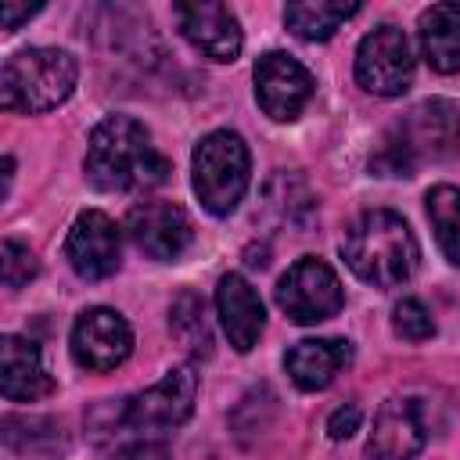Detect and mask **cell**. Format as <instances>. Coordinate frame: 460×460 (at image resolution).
<instances>
[{
    "label": "cell",
    "mask_w": 460,
    "mask_h": 460,
    "mask_svg": "<svg viewBox=\"0 0 460 460\" xmlns=\"http://www.w3.org/2000/svg\"><path fill=\"white\" fill-rule=\"evenodd\" d=\"M352 359V345L341 338H305L288 349L284 367L291 381L305 392H320L334 381V374Z\"/></svg>",
    "instance_id": "e0dca14e"
},
{
    "label": "cell",
    "mask_w": 460,
    "mask_h": 460,
    "mask_svg": "<svg viewBox=\"0 0 460 460\" xmlns=\"http://www.w3.org/2000/svg\"><path fill=\"white\" fill-rule=\"evenodd\" d=\"M216 309H219V320H223L230 345L237 352H252L259 334H262V323H266V313H262L255 288L241 273H223L219 288H216Z\"/></svg>",
    "instance_id": "9a60e30c"
},
{
    "label": "cell",
    "mask_w": 460,
    "mask_h": 460,
    "mask_svg": "<svg viewBox=\"0 0 460 460\" xmlns=\"http://www.w3.org/2000/svg\"><path fill=\"white\" fill-rule=\"evenodd\" d=\"M111 460H172L169 456V449L162 446V442H151V438H140V442H133V446H126V449H119Z\"/></svg>",
    "instance_id": "cb8c5ba5"
},
{
    "label": "cell",
    "mask_w": 460,
    "mask_h": 460,
    "mask_svg": "<svg viewBox=\"0 0 460 460\" xmlns=\"http://www.w3.org/2000/svg\"><path fill=\"white\" fill-rule=\"evenodd\" d=\"M126 234L147 259L172 262L183 255L194 230L187 212L176 201H140L126 216Z\"/></svg>",
    "instance_id": "7c38bea8"
},
{
    "label": "cell",
    "mask_w": 460,
    "mask_h": 460,
    "mask_svg": "<svg viewBox=\"0 0 460 460\" xmlns=\"http://www.w3.org/2000/svg\"><path fill=\"white\" fill-rule=\"evenodd\" d=\"M392 327H395V334L406 338V341H424V338L435 334L431 313H428L424 302H417V298L395 302V309H392Z\"/></svg>",
    "instance_id": "603a6c76"
},
{
    "label": "cell",
    "mask_w": 460,
    "mask_h": 460,
    "mask_svg": "<svg viewBox=\"0 0 460 460\" xmlns=\"http://www.w3.org/2000/svg\"><path fill=\"white\" fill-rule=\"evenodd\" d=\"M83 169L86 180L108 194L151 190L169 176V162L155 151L151 133L129 115H108L93 126Z\"/></svg>",
    "instance_id": "6da1fadb"
},
{
    "label": "cell",
    "mask_w": 460,
    "mask_h": 460,
    "mask_svg": "<svg viewBox=\"0 0 460 460\" xmlns=\"http://www.w3.org/2000/svg\"><path fill=\"white\" fill-rule=\"evenodd\" d=\"M65 259L83 280L111 277L122 262V234H119L115 219H108L97 208L79 212L65 237Z\"/></svg>",
    "instance_id": "9c48e42d"
},
{
    "label": "cell",
    "mask_w": 460,
    "mask_h": 460,
    "mask_svg": "<svg viewBox=\"0 0 460 460\" xmlns=\"http://www.w3.org/2000/svg\"><path fill=\"white\" fill-rule=\"evenodd\" d=\"M413 79V50L402 29L377 25L356 47V83L377 97H399Z\"/></svg>",
    "instance_id": "ba28073f"
},
{
    "label": "cell",
    "mask_w": 460,
    "mask_h": 460,
    "mask_svg": "<svg viewBox=\"0 0 460 460\" xmlns=\"http://www.w3.org/2000/svg\"><path fill=\"white\" fill-rule=\"evenodd\" d=\"M359 11V4H341V0H298L284 7V22L298 40H331L352 14Z\"/></svg>",
    "instance_id": "d6986e66"
},
{
    "label": "cell",
    "mask_w": 460,
    "mask_h": 460,
    "mask_svg": "<svg viewBox=\"0 0 460 460\" xmlns=\"http://www.w3.org/2000/svg\"><path fill=\"white\" fill-rule=\"evenodd\" d=\"M341 259L349 262V270L359 280H367L374 288H395L413 277L420 248L402 216H395L388 208H374V212H363L359 219H352V226L345 230Z\"/></svg>",
    "instance_id": "7a4b0ae2"
},
{
    "label": "cell",
    "mask_w": 460,
    "mask_h": 460,
    "mask_svg": "<svg viewBox=\"0 0 460 460\" xmlns=\"http://www.w3.org/2000/svg\"><path fill=\"white\" fill-rule=\"evenodd\" d=\"M36 14V7H14V4H4V29H18L22 18Z\"/></svg>",
    "instance_id": "484cf974"
},
{
    "label": "cell",
    "mask_w": 460,
    "mask_h": 460,
    "mask_svg": "<svg viewBox=\"0 0 460 460\" xmlns=\"http://www.w3.org/2000/svg\"><path fill=\"white\" fill-rule=\"evenodd\" d=\"M0 392L7 402H32L54 392V377L47 374L40 349L18 334H4L0 341Z\"/></svg>",
    "instance_id": "2e32d148"
},
{
    "label": "cell",
    "mask_w": 460,
    "mask_h": 460,
    "mask_svg": "<svg viewBox=\"0 0 460 460\" xmlns=\"http://www.w3.org/2000/svg\"><path fill=\"white\" fill-rule=\"evenodd\" d=\"M424 201H428V219H431L438 248L446 252L453 266H460V187L438 183L428 190Z\"/></svg>",
    "instance_id": "ffe728a7"
},
{
    "label": "cell",
    "mask_w": 460,
    "mask_h": 460,
    "mask_svg": "<svg viewBox=\"0 0 460 460\" xmlns=\"http://www.w3.org/2000/svg\"><path fill=\"white\" fill-rule=\"evenodd\" d=\"M79 65L68 50L58 47H29L4 61L0 72V104L7 111L40 115L65 104L75 90Z\"/></svg>",
    "instance_id": "3957f363"
},
{
    "label": "cell",
    "mask_w": 460,
    "mask_h": 460,
    "mask_svg": "<svg viewBox=\"0 0 460 460\" xmlns=\"http://www.w3.org/2000/svg\"><path fill=\"white\" fill-rule=\"evenodd\" d=\"M169 327H172V334L180 338V345L190 356H208L212 352V331H208V320H205V302L194 291H183L172 302Z\"/></svg>",
    "instance_id": "44dd1931"
},
{
    "label": "cell",
    "mask_w": 460,
    "mask_h": 460,
    "mask_svg": "<svg viewBox=\"0 0 460 460\" xmlns=\"http://www.w3.org/2000/svg\"><path fill=\"white\" fill-rule=\"evenodd\" d=\"M176 22H180V32L187 36V43L212 58V61H234L244 47V36H241V22L234 18L230 7L223 4H176L172 7Z\"/></svg>",
    "instance_id": "4fadbf2b"
},
{
    "label": "cell",
    "mask_w": 460,
    "mask_h": 460,
    "mask_svg": "<svg viewBox=\"0 0 460 460\" xmlns=\"http://www.w3.org/2000/svg\"><path fill=\"white\" fill-rule=\"evenodd\" d=\"M309 97H313V75L295 58L270 50L255 61V101L270 119L277 122L298 119Z\"/></svg>",
    "instance_id": "30bf717a"
},
{
    "label": "cell",
    "mask_w": 460,
    "mask_h": 460,
    "mask_svg": "<svg viewBox=\"0 0 460 460\" xmlns=\"http://www.w3.org/2000/svg\"><path fill=\"white\" fill-rule=\"evenodd\" d=\"M420 50L428 65L442 75L460 72V4H431L420 22Z\"/></svg>",
    "instance_id": "ac0fdd59"
},
{
    "label": "cell",
    "mask_w": 460,
    "mask_h": 460,
    "mask_svg": "<svg viewBox=\"0 0 460 460\" xmlns=\"http://www.w3.org/2000/svg\"><path fill=\"white\" fill-rule=\"evenodd\" d=\"M456 151L460 111L449 101H424L385 137V147L370 165L385 176H410L420 162H438Z\"/></svg>",
    "instance_id": "277c9868"
},
{
    "label": "cell",
    "mask_w": 460,
    "mask_h": 460,
    "mask_svg": "<svg viewBox=\"0 0 460 460\" xmlns=\"http://www.w3.org/2000/svg\"><path fill=\"white\" fill-rule=\"evenodd\" d=\"M190 172H194L198 201L212 216H230L237 201L244 198L248 176H252V158H248L244 140L230 129H212L208 137L198 140Z\"/></svg>",
    "instance_id": "5b68a950"
},
{
    "label": "cell",
    "mask_w": 460,
    "mask_h": 460,
    "mask_svg": "<svg viewBox=\"0 0 460 460\" xmlns=\"http://www.w3.org/2000/svg\"><path fill=\"white\" fill-rule=\"evenodd\" d=\"M0 270H4V288H11V291H18L22 284H29L32 277H36V255H32V248L29 244H22V241H4L0 244Z\"/></svg>",
    "instance_id": "7402d4cb"
},
{
    "label": "cell",
    "mask_w": 460,
    "mask_h": 460,
    "mask_svg": "<svg viewBox=\"0 0 460 460\" xmlns=\"http://www.w3.org/2000/svg\"><path fill=\"white\" fill-rule=\"evenodd\" d=\"M341 302H345V291H341L338 273L316 255H302L277 284V305L295 323L331 320L341 309Z\"/></svg>",
    "instance_id": "52a82bcc"
},
{
    "label": "cell",
    "mask_w": 460,
    "mask_h": 460,
    "mask_svg": "<svg viewBox=\"0 0 460 460\" xmlns=\"http://www.w3.org/2000/svg\"><path fill=\"white\" fill-rule=\"evenodd\" d=\"M194 395H198V374L194 367H172L158 385L144 388L140 395L126 399L119 410V424L133 435H165L172 428H180L190 410H194Z\"/></svg>",
    "instance_id": "8992f818"
},
{
    "label": "cell",
    "mask_w": 460,
    "mask_h": 460,
    "mask_svg": "<svg viewBox=\"0 0 460 460\" xmlns=\"http://www.w3.org/2000/svg\"><path fill=\"white\" fill-rule=\"evenodd\" d=\"M359 428V406H338L334 413H331V420H327V431H331V438H349L352 431Z\"/></svg>",
    "instance_id": "d4e9b609"
},
{
    "label": "cell",
    "mask_w": 460,
    "mask_h": 460,
    "mask_svg": "<svg viewBox=\"0 0 460 460\" xmlns=\"http://www.w3.org/2000/svg\"><path fill=\"white\" fill-rule=\"evenodd\" d=\"M424 449V420L413 399H388L374 417L367 442L370 460H413Z\"/></svg>",
    "instance_id": "5bb4252c"
},
{
    "label": "cell",
    "mask_w": 460,
    "mask_h": 460,
    "mask_svg": "<svg viewBox=\"0 0 460 460\" xmlns=\"http://www.w3.org/2000/svg\"><path fill=\"white\" fill-rule=\"evenodd\" d=\"M133 352V331L115 309H86L72 327V356L86 370H115Z\"/></svg>",
    "instance_id": "8fae6325"
}]
</instances>
